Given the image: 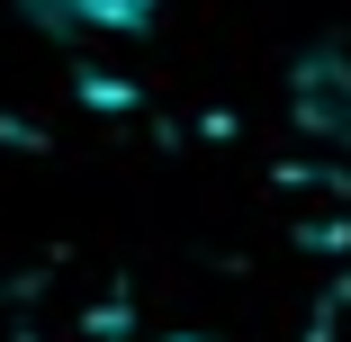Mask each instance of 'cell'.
Instances as JSON below:
<instances>
[{
  "label": "cell",
  "instance_id": "1",
  "mask_svg": "<svg viewBox=\"0 0 351 342\" xmlns=\"http://www.w3.org/2000/svg\"><path fill=\"white\" fill-rule=\"evenodd\" d=\"M289 117H298V135L351 154V54L315 45V54L298 63V73H289Z\"/></svg>",
  "mask_w": 351,
  "mask_h": 342
},
{
  "label": "cell",
  "instance_id": "2",
  "mask_svg": "<svg viewBox=\"0 0 351 342\" xmlns=\"http://www.w3.org/2000/svg\"><path fill=\"white\" fill-rule=\"evenodd\" d=\"M162 0H73V36H145Z\"/></svg>",
  "mask_w": 351,
  "mask_h": 342
},
{
  "label": "cell",
  "instance_id": "3",
  "mask_svg": "<svg viewBox=\"0 0 351 342\" xmlns=\"http://www.w3.org/2000/svg\"><path fill=\"white\" fill-rule=\"evenodd\" d=\"M19 19H36V27H54V36H73V0H10Z\"/></svg>",
  "mask_w": 351,
  "mask_h": 342
}]
</instances>
